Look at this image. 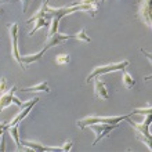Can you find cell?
Returning a JSON list of instances; mask_svg holds the SVG:
<instances>
[{
	"label": "cell",
	"mask_w": 152,
	"mask_h": 152,
	"mask_svg": "<svg viewBox=\"0 0 152 152\" xmlns=\"http://www.w3.org/2000/svg\"><path fill=\"white\" fill-rule=\"evenodd\" d=\"M15 91H17V86H12L8 91H4L3 94L0 96V112H3L4 109L7 108V107H10L11 104L18 105L20 108H25V107H28V105H31V104H37L40 100L39 97H35L33 100L28 101V102H22L20 98H17V97L14 96Z\"/></svg>",
	"instance_id": "obj_1"
},
{
	"label": "cell",
	"mask_w": 152,
	"mask_h": 152,
	"mask_svg": "<svg viewBox=\"0 0 152 152\" xmlns=\"http://www.w3.org/2000/svg\"><path fill=\"white\" fill-rule=\"evenodd\" d=\"M130 116H132V113H129V115H123V116H87V118H84V119L77 120L76 124H77V127L79 129L84 130L88 124H93V123L116 124V123H119V122H122V120L130 118Z\"/></svg>",
	"instance_id": "obj_2"
},
{
	"label": "cell",
	"mask_w": 152,
	"mask_h": 152,
	"mask_svg": "<svg viewBox=\"0 0 152 152\" xmlns=\"http://www.w3.org/2000/svg\"><path fill=\"white\" fill-rule=\"evenodd\" d=\"M130 62L127 60L122 61V62H116V64H108V65H100V66H96L93 69L91 72L88 73L87 79L86 82H91L94 77H100L101 75H105V73H109V72H116V71H123L126 66H129Z\"/></svg>",
	"instance_id": "obj_3"
},
{
	"label": "cell",
	"mask_w": 152,
	"mask_h": 152,
	"mask_svg": "<svg viewBox=\"0 0 152 152\" xmlns=\"http://www.w3.org/2000/svg\"><path fill=\"white\" fill-rule=\"evenodd\" d=\"M88 129H91L93 132L96 133V138L93 141V145H97L98 144V141L101 138H104V137H108L111 134L112 130L119 127V123L116 124H109V123H93V124H88L87 126Z\"/></svg>",
	"instance_id": "obj_4"
},
{
	"label": "cell",
	"mask_w": 152,
	"mask_h": 152,
	"mask_svg": "<svg viewBox=\"0 0 152 152\" xmlns=\"http://www.w3.org/2000/svg\"><path fill=\"white\" fill-rule=\"evenodd\" d=\"M8 28V35H10V43H11V56L15 60V62L20 66H22V61H21V56L18 53V22H12L7 26Z\"/></svg>",
	"instance_id": "obj_5"
},
{
	"label": "cell",
	"mask_w": 152,
	"mask_h": 152,
	"mask_svg": "<svg viewBox=\"0 0 152 152\" xmlns=\"http://www.w3.org/2000/svg\"><path fill=\"white\" fill-rule=\"evenodd\" d=\"M138 17L141 22H144L148 28L152 26L151 18V0H140L138 1Z\"/></svg>",
	"instance_id": "obj_6"
},
{
	"label": "cell",
	"mask_w": 152,
	"mask_h": 152,
	"mask_svg": "<svg viewBox=\"0 0 152 152\" xmlns=\"http://www.w3.org/2000/svg\"><path fill=\"white\" fill-rule=\"evenodd\" d=\"M126 120H127L129 124H130L137 133H140V134H142V136H145V137H151V130H149V127H151V115H145V120L141 122V123L133 122V120H130L129 118Z\"/></svg>",
	"instance_id": "obj_7"
},
{
	"label": "cell",
	"mask_w": 152,
	"mask_h": 152,
	"mask_svg": "<svg viewBox=\"0 0 152 152\" xmlns=\"http://www.w3.org/2000/svg\"><path fill=\"white\" fill-rule=\"evenodd\" d=\"M22 148L29 149V151H36V152H44V151H61V147H44L39 142H33V141L21 140Z\"/></svg>",
	"instance_id": "obj_8"
},
{
	"label": "cell",
	"mask_w": 152,
	"mask_h": 152,
	"mask_svg": "<svg viewBox=\"0 0 152 152\" xmlns=\"http://www.w3.org/2000/svg\"><path fill=\"white\" fill-rule=\"evenodd\" d=\"M37 18H46V20L51 21L53 18V14L50 11H48V0H44L43 3H42V7L37 10L35 14H33L31 18H29L28 21H26V24H31V22H33L35 20H37Z\"/></svg>",
	"instance_id": "obj_9"
},
{
	"label": "cell",
	"mask_w": 152,
	"mask_h": 152,
	"mask_svg": "<svg viewBox=\"0 0 152 152\" xmlns=\"http://www.w3.org/2000/svg\"><path fill=\"white\" fill-rule=\"evenodd\" d=\"M68 39H73V35H61V33L57 32L56 35L47 37L46 43H44V48L48 50V48H51V47H56V46H58V44H61L62 42H65V40H68Z\"/></svg>",
	"instance_id": "obj_10"
},
{
	"label": "cell",
	"mask_w": 152,
	"mask_h": 152,
	"mask_svg": "<svg viewBox=\"0 0 152 152\" xmlns=\"http://www.w3.org/2000/svg\"><path fill=\"white\" fill-rule=\"evenodd\" d=\"M94 94L98 100L105 101L108 100V91H107V86L100 77H94Z\"/></svg>",
	"instance_id": "obj_11"
},
{
	"label": "cell",
	"mask_w": 152,
	"mask_h": 152,
	"mask_svg": "<svg viewBox=\"0 0 152 152\" xmlns=\"http://www.w3.org/2000/svg\"><path fill=\"white\" fill-rule=\"evenodd\" d=\"M46 51H47L46 48H42L37 54H33V56H22V57H21V61H22V66H21V68L26 69V68H28V65L33 64V62H39Z\"/></svg>",
	"instance_id": "obj_12"
},
{
	"label": "cell",
	"mask_w": 152,
	"mask_h": 152,
	"mask_svg": "<svg viewBox=\"0 0 152 152\" xmlns=\"http://www.w3.org/2000/svg\"><path fill=\"white\" fill-rule=\"evenodd\" d=\"M21 91L24 93H50V87H48L47 82H42V83L36 84V86H32V87H26V88H20Z\"/></svg>",
	"instance_id": "obj_13"
},
{
	"label": "cell",
	"mask_w": 152,
	"mask_h": 152,
	"mask_svg": "<svg viewBox=\"0 0 152 152\" xmlns=\"http://www.w3.org/2000/svg\"><path fill=\"white\" fill-rule=\"evenodd\" d=\"M35 105H36V104H31V105H28V107H25L22 112L18 113V115H17L15 118H14V119L10 122V123H7V129L11 127V126H14V124H20V122H21L22 119H25V118H26V115H28V113L32 111V108L35 107Z\"/></svg>",
	"instance_id": "obj_14"
},
{
	"label": "cell",
	"mask_w": 152,
	"mask_h": 152,
	"mask_svg": "<svg viewBox=\"0 0 152 152\" xmlns=\"http://www.w3.org/2000/svg\"><path fill=\"white\" fill-rule=\"evenodd\" d=\"M7 133L10 134V137H11L12 140H14V142H15L17 151H21V140H20V133H18V124H14L11 127H8Z\"/></svg>",
	"instance_id": "obj_15"
},
{
	"label": "cell",
	"mask_w": 152,
	"mask_h": 152,
	"mask_svg": "<svg viewBox=\"0 0 152 152\" xmlns=\"http://www.w3.org/2000/svg\"><path fill=\"white\" fill-rule=\"evenodd\" d=\"M33 22H35V26H33L32 31H29V33H28L29 36H33V35H35V33H36L40 28H46V26H50V21L46 20V18H37V20H35Z\"/></svg>",
	"instance_id": "obj_16"
},
{
	"label": "cell",
	"mask_w": 152,
	"mask_h": 152,
	"mask_svg": "<svg viewBox=\"0 0 152 152\" xmlns=\"http://www.w3.org/2000/svg\"><path fill=\"white\" fill-rule=\"evenodd\" d=\"M122 83H123V86L126 88H132L136 86V80H134V77L129 72L123 71V73H122Z\"/></svg>",
	"instance_id": "obj_17"
},
{
	"label": "cell",
	"mask_w": 152,
	"mask_h": 152,
	"mask_svg": "<svg viewBox=\"0 0 152 152\" xmlns=\"http://www.w3.org/2000/svg\"><path fill=\"white\" fill-rule=\"evenodd\" d=\"M73 39H76V40H80V42H84V43H90L91 42V39L86 35V29H82L79 33H76V35H73Z\"/></svg>",
	"instance_id": "obj_18"
},
{
	"label": "cell",
	"mask_w": 152,
	"mask_h": 152,
	"mask_svg": "<svg viewBox=\"0 0 152 152\" xmlns=\"http://www.w3.org/2000/svg\"><path fill=\"white\" fill-rule=\"evenodd\" d=\"M56 62L58 65H66L71 62V57L68 54H60V56L56 57Z\"/></svg>",
	"instance_id": "obj_19"
},
{
	"label": "cell",
	"mask_w": 152,
	"mask_h": 152,
	"mask_svg": "<svg viewBox=\"0 0 152 152\" xmlns=\"http://www.w3.org/2000/svg\"><path fill=\"white\" fill-rule=\"evenodd\" d=\"M132 115H151L152 113V108H151V105H148L147 108H137V109H133L132 112Z\"/></svg>",
	"instance_id": "obj_20"
},
{
	"label": "cell",
	"mask_w": 152,
	"mask_h": 152,
	"mask_svg": "<svg viewBox=\"0 0 152 152\" xmlns=\"http://www.w3.org/2000/svg\"><path fill=\"white\" fill-rule=\"evenodd\" d=\"M71 148H72V140H68V141H65V144L61 147V151L68 152V151H71Z\"/></svg>",
	"instance_id": "obj_21"
},
{
	"label": "cell",
	"mask_w": 152,
	"mask_h": 152,
	"mask_svg": "<svg viewBox=\"0 0 152 152\" xmlns=\"http://www.w3.org/2000/svg\"><path fill=\"white\" fill-rule=\"evenodd\" d=\"M7 88V79L6 77H0V93H4Z\"/></svg>",
	"instance_id": "obj_22"
},
{
	"label": "cell",
	"mask_w": 152,
	"mask_h": 152,
	"mask_svg": "<svg viewBox=\"0 0 152 152\" xmlns=\"http://www.w3.org/2000/svg\"><path fill=\"white\" fill-rule=\"evenodd\" d=\"M20 1H21V8H22V12H26L28 6H29V1H31V0H20Z\"/></svg>",
	"instance_id": "obj_23"
},
{
	"label": "cell",
	"mask_w": 152,
	"mask_h": 152,
	"mask_svg": "<svg viewBox=\"0 0 152 152\" xmlns=\"http://www.w3.org/2000/svg\"><path fill=\"white\" fill-rule=\"evenodd\" d=\"M4 142H6V141H4V134H3V136H1V145H0V151H4V149H6Z\"/></svg>",
	"instance_id": "obj_24"
},
{
	"label": "cell",
	"mask_w": 152,
	"mask_h": 152,
	"mask_svg": "<svg viewBox=\"0 0 152 152\" xmlns=\"http://www.w3.org/2000/svg\"><path fill=\"white\" fill-rule=\"evenodd\" d=\"M141 53H142V54H145V57H147V58H148V60H149V62H151V54H149V53H147V51H145L144 48L141 50Z\"/></svg>",
	"instance_id": "obj_25"
},
{
	"label": "cell",
	"mask_w": 152,
	"mask_h": 152,
	"mask_svg": "<svg viewBox=\"0 0 152 152\" xmlns=\"http://www.w3.org/2000/svg\"><path fill=\"white\" fill-rule=\"evenodd\" d=\"M0 129H7V123H4V122H0Z\"/></svg>",
	"instance_id": "obj_26"
},
{
	"label": "cell",
	"mask_w": 152,
	"mask_h": 152,
	"mask_svg": "<svg viewBox=\"0 0 152 152\" xmlns=\"http://www.w3.org/2000/svg\"><path fill=\"white\" fill-rule=\"evenodd\" d=\"M3 14H4V10L1 7H0V18H1V17H3Z\"/></svg>",
	"instance_id": "obj_27"
},
{
	"label": "cell",
	"mask_w": 152,
	"mask_h": 152,
	"mask_svg": "<svg viewBox=\"0 0 152 152\" xmlns=\"http://www.w3.org/2000/svg\"><path fill=\"white\" fill-rule=\"evenodd\" d=\"M8 1H11V0H0V4L1 3H8Z\"/></svg>",
	"instance_id": "obj_28"
},
{
	"label": "cell",
	"mask_w": 152,
	"mask_h": 152,
	"mask_svg": "<svg viewBox=\"0 0 152 152\" xmlns=\"http://www.w3.org/2000/svg\"><path fill=\"white\" fill-rule=\"evenodd\" d=\"M90 1H94V0H90Z\"/></svg>",
	"instance_id": "obj_29"
}]
</instances>
